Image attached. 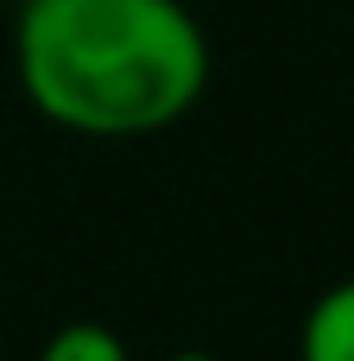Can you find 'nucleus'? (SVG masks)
Returning a JSON list of instances; mask_svg holds the SVG:
<instances>
[{
    "instance_id": "20e7f679",
    "label": "nucleus",
    "mask_w": 354,
    "mask_h": 361,
    "mask_svg": "<svg viewBox=\"0 0 354 361\" xmlns=\"http://www.w3.org/2000/svg\"><path fill=\"white\" fill-rule=\"evenodd\" d=\"M171 361H215V355H203V349H177Z\"/></svg>"
},
{
    "instance_id": "f257e3e1",
    "label": "nucleus",
    "mask_w": 354,
    "mask_h": 361,
    "mask_svg": "<svg viewBox=\"0 0 354 361\" xmlns=\"http://www.w3.org/2000/svg\"><path fill=\"white\" fill-rule=\"evenodd\" d=\"M25 102L82 140L177 127L209 89V38L184 0H19Z\"/></svg>"
},
{
    "instance_id": "f03ea898",
    "label": "nucleus",
    "mask_w": 354,
    "mask_h": 361,
    "mask_svg": "<svg viewBox=\"0 0 354 361\" xmlns=\"http://www.w3.org/2000/svg\"><path fill=\"white\" fill-rule=\"evenodd\" d=\"M298 361H354V279L329 286L298 336Z\"/></svg>"
},
{
    "instance_id": "7ed1b4c3",
    "label": "nucleus",
    "mask_w": 354,
    "mask_h": 361,
    "mask_svg": "<svg viewBox=\"0 0 354 361\" xmlns=\"http://www.w3.org/2000/svg\"><path fill=\"white\" fill-rule=\"evenodd\" d=\"M38 361H133V355H127V343H120L108 324H63V330L38 349Z\"/></svg>"
}]
</instances>
